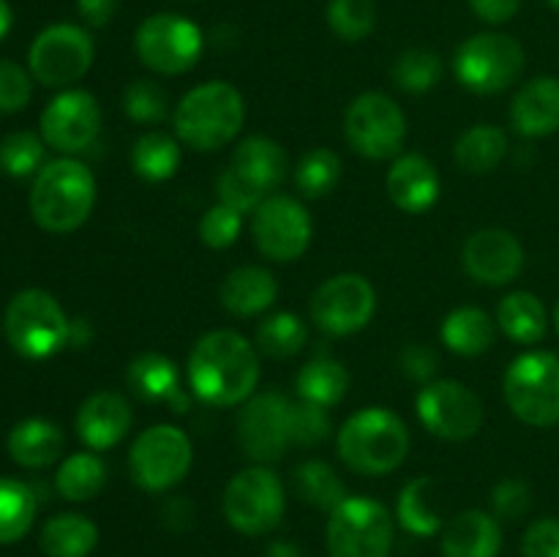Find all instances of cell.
<instances>
[{
	"mask_svg": "<svg viewBox=\"0 0 559 557\" xmlns=\"http://www.w3.org/2000/svg\"><path fill=\"white\" fill-rule=\"evenodd\" d=\"M260 382L257 347L238 331H211L189 355V386L211 407H238Z\"/></svg>",
	"mask_w": 559,
	"mask_h": 557,
	"instance_id": "obj_1",
	"label": "cell"
},
{
	"mask_svg": "<svg viewBox=\"0 0 559 557\" xmlns=\"http://www.w3.org/2000/svg\"><path fill=\"white\" fill-rule=\"evenodd\" d=\"M336 451L353 473L380 478L404 464L409 453V429L388 407H364L342 424Z\"/></svg>",
	"mask_w": 559,
	"mask_h": 557,
	"instance_id": "obj_2",
	"label": "cell"
},
{
	"mask_svg": "<svg viewBox=\"0 0 559 557\" xmlns=\"http://www.w3.org/2000/svg\"><path fill=\"white\" fill-rule=\"evenodd\" d=\"M246 102L233 82L213 80L191 87L173 115L175 137L200 153L229 145L243 129Z\"/></svg>",
	"mask_w": 559,
	"mask_h": 557,
	"instance_id": "obj_3",
	"label": "cell"
},
{
	"mask_svg": "<svg viewBox=\"0 0 559 557\" xmlns=\"http://www.w3.org/2000/svg\"><path fill=\"white\" fill-rule=\"evenodd\" d=\"M96 205V178L76 158H55L33 178V222L52 235L80 229Z\"/></svg>",
	"mask_w": 559,
	"mask_h": 557,
	"instance_id": "obj_4",
	"label": "cell"
},
{
	"mask_svg": "<svg viewBox=\"0 0 559 557\" xmlns=\"http://www.w3.org/2000/svg\"><path fill=\"white\" fill-rule=\"evenodd\" d=\"M69 328L63 306L47 289H22L5 306V339L22 358L44 360L60 353L69 344Z\"/></svg>",
	"mask_w": 559,
	"mask_h": 557,
	"instance_id": "obj_5",
	"label": "cell"
},
{
	"mask_svg": "<svg viewBox=\"0 0 559 557\" xmlns=\"http://www.w3.org/2000/svg\"><path fill=\"white\" fill-rule=\"evenodd\" d=\"M502 393L522 424L538 429L559 424V358L546 349L519 355L508 366Z\"/></svg>",
	"mask_w": 559,
	"mask_h": 557,
	"instance_id": "obj_6",
	"label": "cell"
},
{
	"mask_svg": "<svg viewBox=\"0 0 559 557\" xmlns=\"http://www.w3.org/2000/svg\"><path fill=\"white\" fill-rule=\"evenodd\" d=\"M524 63L522 44L508 33H475L453 55L456 80L480 96L508 91L522 76Z\"/></svg>",
	"mask_w": 559,
	"mask_h": 557,
	"instance_id": "obj_7",
	"label": "cell"
},
{
	"mask_svg": "<svg viewBox=\"0 0 559 557\" xmlns=\"http://www.w3.org/2000/svg\"><path fill=\"white\" fill-rule=\"evenodd\" d=\"M344 137L358 156L388 162L402 156L407 142V118L391 96L380 91L360 93L344 112Z\"/></svg>",
	"mask_w": 559,
	"mask_h": 557,
	"instance_id": "obj_8",
	"label": "cell"
},
{
	"mask_svg": "<svg viewBox=\"0 0 559 557\" xmlns=\"http://www.w3.org/2000/svg\"><path fill=\"white\" fill-rule=\"evenodd\" d=\"M222 506L229 528L243 535H265L278 528L287 500L278 475L265 464H251L229 478Z\"/></svg>",
	"mask_w": 559,
	"mask_h": 557,
	"instance_id": "obj_9",
	"label": "cell"
},
{
	"mask_svg": "<svg viewBox=\"0 0 559 557\" xmlns=\"http://www.w3.org/2000/svg\"><path fill=\"white\" fill-rule=\"evenodd\" d=\"M194 462V448L180 426L156 424L140 431L131 442L129 473L140 489L167 491L189 475Z\"/></svg>",
	"mask_w": 559,
	"mask_h": 557,
	"instance_id": "obj_10",
	"label": "cell"
},
{
	"mask_svg": "<svg viewBox=\"0 0 559 557\" xmlns=\"http://www.w3.org/2000/svg\"><path fill=\"white\" fill-rule=\"evenodd\" d=\"M136 55L142 66L164 76H178L194 69L205 49L200 25L183 14H153L136 27Z\"/></svg>",
	"mask_w": 559,
	"mask_h": 557,
	"instance_id": "obj_11",
	"label": "cell"
},
{
	"mask_svg": "<svg viewBox=\"0 0 559 557\" xmlns=\"http://www.w3.org/2000/svg\"><path fill=\"white\" fill-rule=\"evenodd\" d=\"M325 541L331 557H388L393 546L391 513L371 497H347L331 511Z\"/></svg>",
	"mask_w": 559,
	"mask_h": 557,
	"instance_id": "obj_12",
	"label": "cell"
},
{
	"mask_svg": "<svg viewBox=\"0 0 559 557\" xmlns=\"http://www.w3.org/2000/svg\"><path fill=\"white\" fill-rule=\"evenodd\" d=\"M238 442L254 464L278 462L295 446V402L284 393L262 391L240 404Z\"/></svg>",
	"mask_w": 559,
	"mask_h": 557,
	"instance_id": "obj_13",
	"label": "cell"
},
{
	"mask_svg": "<svg viewBox=\"0 0 559 557\" xmlns=\"http://www.w3.org/2000/svg\"><path fill=\"white\" fill-rule=\"evenodd\" d=\"M93 58L96 47L91 33L80 25L60 22L38 33L27 52V66L33 80L44 87H69L91 71Z\"/></svg>",
	"mask_w": 559,
	"mask_h": 557,
	"instance_id": "obj_14",
	"label": "cell"
},
{
	"mask_svg": "<svg viewBox=\"0 0 559 557\" xmlns=\"http://www.w3.org/2000/svg\"><path fill=\"white\" fill-rule=\"evenodd\" d=\"M311 320L331 336H353L364 331L377 309V293L360 273H336L311 295Z\"/></svg>",
	"mask_w": 559,
	"mask_h": 557,
	"instance_id": "obj_15",
	"label": "cell"
},
{
	"mask_svg": "<svg viewBox=\"0 0 559 557\" xmlns=\"http://www.w3.org/2000/svg\"><path fill=\"white\" fill-rule=\"evenodd\" d=\"M314 235L304 202L287 194H271L251 213L254 246L273 262H295L306 254Z\"/></svg>",
	"mask_w": 559,
	"mask_h": 557,
	"instance_id": "obj_16",
	"label": "cell"
},
{
	"mask_svg": "<svg viewBox=\"0 0 559 557\" xmlns=\"http://www.w3.org/2000/svg\"><path fill=\"white\" fill-rule=\"evenodd\" d=\"M418 418L435 437L448 442H464L484 426V402L459 380H431L420 388Z\"/></svg>",
	"mask_w": 559,
	"mask_h": 557,
	"instance_id": "obj_17",
	"label": "cell"
},
{
	"mask_svg": "<svg viewBox=\"0 0 559 557\" xmlns=\"http://www.w3.org/2000/svg\"><path fill=\"white\" fill-rule=\"evenodd\" d=\"M102 134V107L87 91H63L44 107L41 137L58 153L87 151Z\"/></svg>",
	"mask_w": 559,
	"mask_h": 557,
	"instance_id": "obj_18",
	"label": "cell"
},
{
	"mask_svg": "<svg viewBox=\"0 0 559 557\" xmlns=\"http://www.w3.org/2000/svg\"><path fill=\"white\" fill-rule=\"evenodd\" d=\"M464 271L486 287H506L522 273L524 246L511 229L486 227L467 238L462 249Z\"/></svg>",
	"mask_w": 559,
	"mask_h": 557,
	"instance_id": "obj_19",
	"label": "cell"
},
{
	"mask_svg": "<svg viewBox=\"0 0 559 557\" xmlns=\"http://www.w3.org/2000/svg\"><path fill=\"white\" fill-rule=\"evenodd\" d=\"M134 415L129 402L115 391L91 393L76 410V437L85 442L91 451H107L115 448L129 435Z\"/></svg>",
	"mask_w": 559,
	"mask_h": 557,
	"instance_id": "obj_20",
	"label": "cell"
},
{
	"mask_svg": "<svg viewBox=\"0 0 559 557\" xmlns=\"http://www.w3.org/2000/svg\"><path fill=\"white\" fill-rule=\"evenodd\" d=\"M385 189L399 211L418 216L440 200V175L420 153H402L388 169Z\"/></svg>",
	"mask_w": 559,
	"mask_h": 557,
	"instance_id": "obj_21",
	"label": "cell"
},
{
	"mask_svg": "<svg viewBox=\"0 0 559 557\" xmlns=\"http://www.w3.org/2000/svg\"><path fill=\"white\" fill-rule=\"evenodd\" d=\"M442 557H497L502 549V530L495 513L467 508L442 528Z\"/></svg>",
	"mask_w": 559,
	"mask_h": 557,
	"instance_id": "obj_22",
	"label": "cell"
},
{
	"mask_svg": "<svg viewBox=\"0 0 559 557\" xmlns=\"http://www.w3.org/2000/svg\"><path fill=\"white\" fill-rule=\"evenodd\" d=\"M511 123L522 137H549L559 131V76H535L513 96Z\"/></svg>",
	"mask_w": 559,
	"mask_h": 557,
	"instance_id": "obj_23",
	"label": "cell"
},
{
	"mask_svg": "<svg viewBox=\"0 0 559 557\" xmlns=\"http://www.w3.org/2000/svg\"><path fill=\"white\" fill-rule=\"evenodd\" d=\"M278 284L267 268L240 265L224 276L218 300L235 317H257L276 304Z\"/></svg>",
	"mask_w": 559,
	"mask_h": 557,
	"instance_id": "obj_24",
	"label": "cell"
},
{
	"mask_svg": "<svg viewBox=\"0 0 559 557\" xmlns=\"http://www.w3.org/2000/svg\"><path fill=\"white\" fill-rule=\"evenodd\" d=\"M229 167L238 175H243L249 183H254L262 194L271 197L273 191L282 186V180L287 178V153L271 137H246L243 142H238V147L233 151L229 158Z\"/></svg>",
	"mask_w": 559,
	"mask_h": 557,
	"instance_id": "obj_25",
	"label": "cell"
},
{
	"mask_svg": "<svg viewBox=\"0 0 559 557\" xmlns=\"http://www.w3.org/2000/svg\"><path fill=\"white\" fill-rule=\"evenodd\" d=\"M63 431L47 418L20 420L11 429L9 442H5L9 457L27 470H41L55 464L60 459V453H63Z\"/></svg>",
	"mask_w": 559,
	"mask_h": 557,
	"instance_id": "obj_26",
	"label": "cell"
},
{
	"mask_svg": "<svg viewBox=\"0 0 559 557\" xmlns=\"http://www.w3.org/2000/svg\"><path fill=\"white\" fill-rule=\"evenodd\" d=\"M396 517L407 533L420 535H435L442 530V500H440V486L431 475H420L413 478L402 489L396 502Z\"/></svg>",
	"mask_w": 559,
	"mask_h": 557,
	"instance_id": "obj_27",
	"label": "cell"
},
{
	"mask_svg": "<svg viewBox=\"0 0 559 557\" xmlns=\"http://www.w3.org/2000/svg\"><path fill=\"white\" fill-rule=\"evenodd\" d=\"M442 342L464 358L489 353L497 339V322L478 306H459L442 322Z\"/></svg>",
	"mask_w": 559,
	"mask_h": 557,
	"instance_id": "obj_28",
	"label": "cell"
},
{
	"mask_svg": "<svg viewBox=\"0 0 559 557\" xmlns=\"http://www.w3.org/2000/svg\"><path fill=\"white\" fill-rule=\"evenodd\" d=\"M497 325L511 342L516 344H538L549 328V315H546L544 300L527 289L506 295L497 306Z\"/></svg>",
	"mask_w": 559,
	"mask_h": 557,
	"instance_id": "obj_29",
	"label": "cell"
},
{
	"mask_svg": "<svg viewBox=\"0 0 559 557\" xmlns=\"http://www.w3.org/2000/svg\"><path fill=\"white\" fill-rule=\"evenodd\" d=\"M508 156V134L495 123L469 126L453 147V158L467 175L495 173Z\"/></svg>",
	"mask_w": 559,
	"mask_h": 557,
	"instance_id": "obj_30",
	"label": "cell"
},
{
	"mask_svg": "<svg viewBox=\"0 0 559 557\" xmlns=\"http://www.w3.org/2000/svg\"><path fill=\"white\" fill-rule=\"evenodd\" d=\"M295 388L304 402L333 407L349 391V371L344 369L342 360L331 358V355H317L298 371Z\"/></svg>",
	"mask_w": 559,
	"mask_h": 557,
	"instance_id": "obj_31",
	"label": "cell"
},
{
	"mask_svg": "<svg viewBox=\"0 0 559 557\" xmlns=\"http://www.w3.org/2000/svg\"><path fill=\"white\" fill-rule=\"evenodd\" d=\"M47 557H87L98 544V528L82 513H58L41 530Z\"/></svg>",
	"mask_w": 559,
	"mask_h": 557,
	"instance_id": "obj_32",
	"label": "cell"
},
{
	"mask_svg": "<svg viewBox=\"0 0 559 557\" xmlns=\"http://www.w3.org/2000/svg\"><path fill=\"white\" fill-rule=\"evenodd\" d=\"M126 382L129 391L142 402H169L178 391V369L175 360L162 353H140L129 366H126Z\"/></svg>",
	"mask_w": 559,
	"mask_h": 557,
	"instance_id": "obj_33",
	"label": "cell"
},
{
	"mask_svg": "<svg viewBox=\"0 0 559 557\" xmlns=\"http://www.w3.org/2000/svg\"><path fill=\"white\" fill-rule=\"evenodd\" d=\"M131 167L147 183H164L180 167V140L164 131H145L131 147Z\"/></svg>",
	"mask_w": 559,
	"mask_h": 557,
	"instance_id": "obj_34",
	"label": "cell"
},
{
	"mask_svg": "<svg viewBox=\"0 0 559 557\" xmlns=\"http://www.w3.org/2000/svg\"><path fill=\"white\" fill-rule=\"evenodd\" d=\"M293 484L300 500H306L309 506L328 513L336 511V508L349 497L342 475H338L331 464L322 462V459H306L304 464H298L293 473Z\"/></svg>",
	"mask_w": 559,
	"mask_h": 557,
	"instance_id": "obj_35",
	"label": "cell"
},
{
	"mask_svg": "<svg viewBox=\"0 0 559 557\" xmlns=\"http://www.w3.org/2000/svg\"><path fill=\"white\" fill-rule=\"evenodd\" d=\"M107 484V467L96 451H80L63 459L55 473V489L71 502H87Z\"/></svg>",
	"mask_w": 559,
	"mask_h": 557,
	"instance_id": "obj_36",
	"label": "cell"
},
{
	"mask_svg": "<svg viewBox=\"0 0 559 557\" xmlns=\"http://www.w3.org/2000/svg\"><path fill=\"white\" fill-rule=\"evenodd\" d=\"M36 491L16 478H0V544H14L36 522Z\"/></svg>",
	"mask_w": 559,
	"mask_h": 557,
	"instance_id": "obj_37",
	"label": "cell"
},
{
	"mask_svg": "<svg viewBox=\"0 0 559 557\" xmlns=\"http://www.w3.org/2000/svg\"><path fill=\"white\" fill-rule=\"evenodd\" d=\"M309 331H306L304 320L293 311H276V315L265 317L257 328V344L262 355L267 358H293L304 349Z\"/></svg>",
	"mask_w": 559,
	"mask_h": 557,
	"instance_id": "obj_38",
	"label": "cell"
},
{
	"mask_svg": "<svg viewBox=\"0 0 559 557\" xmlns=\"http://www.w3.org/2000/svg\"><path fill=\"white\" fill-rule=\"evenodd\" d=\"M342 169L338 153L328 151V147H314L295 167V186L309 200H320L342 183Z\"/></svg>",
	"mask_w": 559,
	"mask_h": 557,
	"instance_id": "obj_39",
	"label": "cell"
},
{
	"mask_svg": "<svg viewBox=\"0 0 559 557\" xmlns=\"http://www.w3.org/2000/svg\"><path fill=\"white\" fill-rule=\"evenodd\" d=\"M393 82L404 93H429L431 87L440 85L442 80V60L431 49L415 47L404 49L391 69Z\"/></svg>",
	"mask_w": 559,
	"mask_h": 557,
	"instance_id": "obj_40",
	"label": "cell"
},
{
	"mask_svg": "<svg viewBox=\"0 0 559 557\" xmlns=\"http://www.w3.org/2000/svg\"><path fill=\"white\" fill-rule=\"evenodd\" d=\"M44 137L33 131H11L0 140V173L9 178H31L44 167Z\"/></svg>",
	"mask_w": 559,
	"mask_h": 557,
	"instance_id": "obj_41",
	"label": "cell"
},
{
	"mask_svg": "<svg viewBox=\"0 0 559 557\" xmlns=\"http://www.w3.org/2000/svg\"><path fill=\"white\" fill-rule=\"evenodd\" d=\"M328 25L344 42H364L377 25L374 0H331Z\"/></svg>",
	"mask_w": 559,
	"mask_h": 557,
	"instance_id": "obj_42",
	"label": "cell"
},
{
	"mask_svg": "<svg viewBox=\"0 0 559 557\" xmlns=\"http://www.w3.org/2000/svg\"><path fill=\"white\" fill-rule=\"evenodd\" d=\"M123 112L134 123H162L169 115V98L153 80H134L123 91Z\"/></svg>",
	"mask_w": 559,
	"mask_h": 557,
	"instance_id": "obj_43",
	"label": "cell"
},
{
	"mask_svg": "<svg viewBox=\"0 0 559 557\" xmlns=\"http://www.w3.org/2000/svg\"><path fill=\"white\" fill-rule=\"evenodd\" d=\"M240 227H243V216L238 211H233V208L216 202L200 218V238L207 249L222 251L229 249L240 238Z\"/></svg>",
	"mask_w": 559,
	"mask_h": 557,
	"instance_id": "obj_44",
	"label": "cell"
},
{
	"mask_svg": "<svg viewBox=\"0 0 559 557\" xmlns=\"http://www.w3.org/2000/svg\"><path fill=\"white\" fill-rule=\"evenodd\" d=\"M216 191H218V202L233 208V211H238L240 216H243V213H254L257 208L267 200V194H262L254 183H249L243 175L235 173L229 164L222 169V175H218Z\"/></svg>",
	"mask_w": 559,
	"mask_h": 557,
	"instance_id": "obj_45",
	"label": "cell"
},
{
	"mask_svg": "<svg viewBox=\"0 0 559 557\" xmlns=\"http://www.w3.org/2000/svg\"><path fill=\"white\" fill-rule=\"evenodd\" d=\"M33 74H27L14 60H0V115H14L31 104Z\"/></svg>",
	"mask_w": 559,
	"mask_h": 557,
	"instance_id": "obj_46",
	"label": "cell"
},
{
	"mask_svg": "<svg viewBox=\"0 0 559 557\" xmlns=\"http://www.w3.org/2000/svg\"><path fill=\"white\" fill-rule=\"evenodd\" d=\"M331 415L328 407L311 402H295V446L317 448L331 437Z\"/></svg>",
	"mask_w": 559,
	"mask_h": 557,
	"instance_id": "obj_47",
	"label": "cell"
},
{
	"mask_svg": "<svg viewBox=\"0 0 559 557\" xmlns=\"http://www.w3.org/2000/svg\"><path fill=\"white\" fill-rule=\"evenodd\" d=\"M491 508L500 519H522L533 508V489L519 478H506L491 489Z\"/></svg>",
	"mask_w": 559,
	"mask_h": 557,
	"instance_id": "obj_48",
	"label": "cell"
},
{
	"mask_svg": "<svg viewBox=\"0 0 559 557\" xmlns=\"http://www.w3.org/2000/svg\"><path fill=\"white\" fill-rule=\"evenodd\" d=\"M524 557H559V519L546 517L527 528L522 541Z\"/></svg>",
	"mask_w": 559,
	"mask_h": 557,
	"instance_id": "obj_49",
	"label": "cell"
},
{
	"mask_svg": "<svg viewBox=\"0 0 559 557\" xmlns=\"http://www.w3.org/2000/svg\"><path fill=\"white\" fill-rule=\"evenodd\" d=\"M437 364H440V358H437L435 349L426 347V344H407V347L402 349V358H399L404 377L420 382V386L435 380Z\"/></svg>",
	"mask_w": 559,
	"mask_h": 557,
	"instance_id": "obj_50",
	"label": "cell"
},
{
	"mask_svg": "<svg viewBox=\"0 0 559 557\" xmlns=\"http://www.w3.org/2000/svg\"><path fill=\"white\" fill-rule=\"evenodd\" d=\"M519 5H522V0H469L473 14L489 25H502V22L513 20Z\"/></svg>",
	"mask_w": 559,
	"mask_h": 557,
	"instance_id": "obj_51",
	"label": "cell"
},
{
	"mask_svg": "<svg viewBox=\"0 0 559 557\" xmlns=\"http://www.w3.org/2000/svg\"><path fill=\"white\" fill-rule=\"evenodd\" d=\"M120 9V0H76V11L91 27H107Z\"/></svg>",
	"mask_w": 559,
	"mask_h": 557,
	"instance_id": "obj_52",
	"label": "cell"
},
{
	"mask_svg": "<svg viewBox=\"0 0 559 557\" xmlns=\"http://www.w3.org/2000/svg\"><path fill=\"white\" fill-rule=\"evenodd\" d=\"M93 342V328L87 320H71L69 344L71 347H87Z\"/></svg>",
	"mask_w": 559,
	"mask_h": 557,
	"instance_id": "obj_53",
	"label": "cell"
},
{
	"mask_svg": "<svg viewBox=\"0 0 559 557\" xmlns=\"http://www.w3.org/2000/svg\"><path fill=\"white\" fill-rule=\"evenodd\" d=\"M265 557H306V555L300 552L298 544H293V541H273V544L267 546Z\"/></svg>",
	"mask_w": 559,
	"mask_h": 557,
	"instance_id": "obj_54",
	"label": "cell"
},
{
	"mask_svg": "<svg viewBox=\"0 0 559 557\" xmlns=\"http://www.w3.org/2000/svg\"><path fill=\"white\" fill-rule=\"evenodd\" d=\"M11 25H14V14H11V5L5 0H0V42L9 36Z\"/></svg>",
	"mask_w": 559,
	"mask_h": 557,
	"instance_id": "obj_55",
	"label": "cell"
},
{
	"mask_svg": "<svg viewBox=\"0 0 559 557\" xmlns=\"http://www.w3.org/2000/svg\"><path fill=\"white\" fill-rule=\"evenodd\" d=\"M555 325H557V333H559V304H557V309H555Z\"/></svg>",
	"mask_w": 559,
	"mask_h": 557,
	"instance_id": "obj_56",
	"label": "cell"
},
{
	"mask_svg": "<svg viewBox=\"0 0 559 557\" xmlns=\"http://www.w3.org/2000/svg\"><path fill=\"white\" fill-rule=\"evenodd\" d=\"M546 3H549L551 9H557V11H559V0H546Z\"/></svg>",
	"mask_w": 559,
	"mask_h": 557,
	"instance_id": "obj_57",
	"label": "cell"
}]
</instances>
